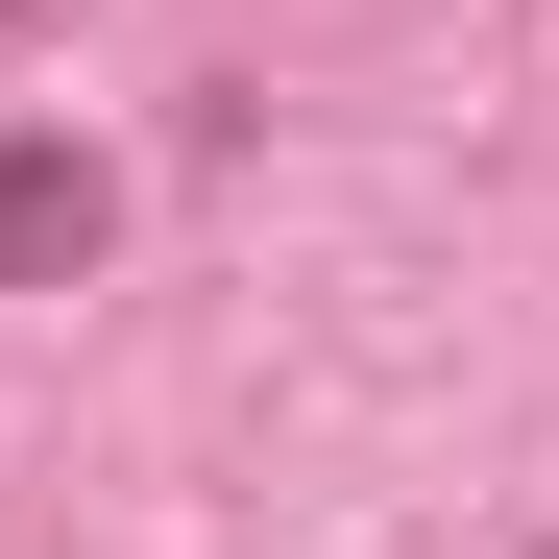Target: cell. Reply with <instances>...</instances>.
Wrapping results in <instances>:
<instances>
[{
	"instance_id": "obj_1",
	"label": "cell",
	"mask_w": 559,
	"mask_h": 559,
	"mask_svg": "<svg viewBox=\"0 0 559 559\" xmlns=\"http://www.w3.org/2000/svg\"><path fill=\"white\" fill-rule=\"evenodd\" d=\"M98 243H122V170L25 122V146H0V293H73V267H98Z\"/></svg>"
},
{
	"instance_id": "obj_2",
	"label": "cell",
	"mask_w": 559,
	"mask_h": 559,
	"mask_svg": "<svg viewBox=\"0 0 559 559\" xmlns=\"http://www.w3.org/2000/svg\"><path fill=\"white\" fill-rule=\"evenodd\" d=\"M0 25H25V0H0Z\"/></svg>"
}]
</instances>
